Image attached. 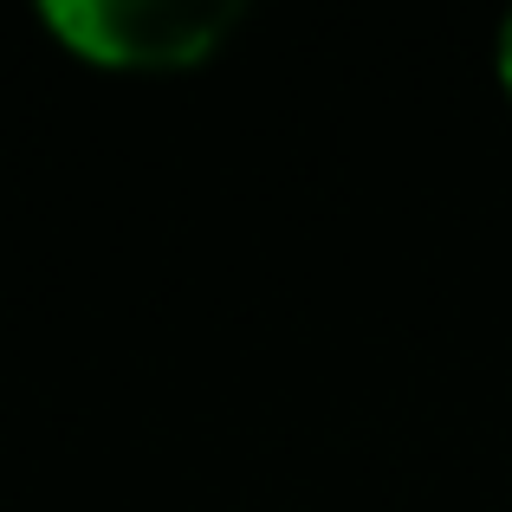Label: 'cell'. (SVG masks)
Listing matches in <instances>:
<instances>
[{"mask_svg": "<svg viewBox=\"0 0 512 512\" xmlns=\"http://www.w3.org/2000/svg\"><path fill=\"white\" fill-rule=\"evenodd\" d=\"M39 20L91 65L182 72L221 52L240 7L234 0H46Z\"/></svg>", "mask_w": 512, "mask_h": 512, "instance_id": "6da1fadb", "label": "cell"}, {"mask_svg": "<svg viewBox=\"0 0 512 512\" xmlns=\"http://www.w3.org/2000/svg\"><path fill=\"white\" fill-rule=\"evenodd\" d=\"M493 59H500V78H506V91H512V13L500 20V52H493Z\"/></svg>", "mask_w": 512, "mask_h": 512, "instance_id": "7a4b0ae2", "label": "cell"}]
</instances>
